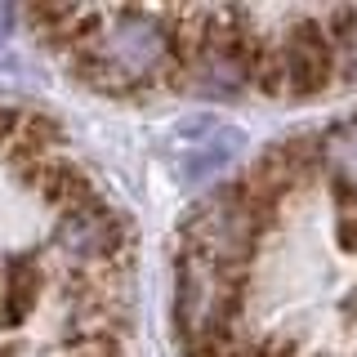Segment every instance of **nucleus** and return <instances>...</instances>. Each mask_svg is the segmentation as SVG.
I'll return each instance as SVG.
<instances>
[{
  "instance_id": "nucleus-1",
  "label": "nucleus",
  "mask_w": 357,
  "mask_h": 357,
  "mask_svg": "<svg viewBox=\"0 0 357 357\" xmlns=\"http://www.w3.org/2000/svg\"><path fill=\"white\" fill-rule=\"evenodd\" d=\"M264 228L268 223L237 197V188H223L219 197H206L183 219L188 250L210 259V264H219V268H241L255 255Z\"/></svg>"
},
{
  "instance_id": "nucleus-2",
  "label": "nucleus",
  "mask_w": 357,
  "mask_h": 357,
  "mask_svg": "<svg viewBox=\"0 0 357 357\" xmlns=\"http://www.w3.org/2000/svg\"><path fill=\"white\" fill-rule=\"evenodd\" d=\"M232 317H237V268H219L183 250L178 255V295H174V321L183 326V340L232 331Z\"/></svg>"
},
{
  "instance_id": "nucleus-3",
  "label": "nucleus",
  "mask_w": 357,
  "mask_h": 357,
  "mask_svg": "<svg viewBox=\"0 0 357 357\" xmlns=\"http://www.w3.org/2000/svg\"><path fill=\"white\" fill-rule=\"evenodd\" d=\"M286 67V94L308 98L335 85V54L321 14H286V40H277Z\"/></svg>"
},
{
  "instance_id": "nucleus-4",
  "label": "nucleus",
  "mask_w": 357,
  "mask_h": 357,
  "mask_svg": "<svg viewBox=\"0 0 357 357\" xmlns=\"http://www.w3.org/2000/svg\"><path fill=\"white\" fill-rule=\"evenodd\" d=\"M54 245H59L63 255H72V259H81V264H112L126 250V228H121V219L94 197V201L67 210L59 219Z\"/></svg>"
},
{
  "instance_id": "nucleus-5",
  "label": "nucleus",
  "mask_w": 357,
  "mask_h": 357,
  "mask_svg": "<svg viewBox=\"0 0 357 357\" xmlns=\"http://www.w3.org/2000/svg\"><path fill=\"white\" fill-rule=\"evenodd\" d=\"M40 295V268L31 255H14L5 264V277H0V321L5 326H18L31 308H36Z\"/></svg>"
},
{
  "instance_id": "nucleus-6",
  "label": "nucleus",
  "mask_w": 357,
  "mask_h": 357,
  "mask_svg": "<svg viewBox=\"0 0 357 357\" xmlns=\"http://www.w3.org/2000/svg\"><path fill=\"white\" fill-rule=\"evenodd\" d=\"M237 152H241V130L215 126L201 143H192V148L183 152L178 170H183V178H215V174H223L232 165V156H237Z\"/></svg>"
},
{
  "instance_id": "nucleus-7",
  "label": "nucleus",
  "mask_w": 357,
  "mask_h": 357,
  "mask_svg": "<svg viewBox=\"0 0 357 357\" xmlns=\"http://www.w3.org/2000/svg\"><path fill=\"white\" fill-rule=\"evenodd\" d=\"M331 54H335V76L357 81V9H326L321 14Z\"/></svg>"
},
{
  "instance_id": "nucleus-8",
  "label": "nucleus",
  "mask_w": 357,
  "mask_h": 357,
  "mask_svg": "<svg viewBox=\"0 0 357 357\" xmlns=\"http://www.w3.org/2000/svg\"><path fill=\"white\" fill-rule=\"evenodd\" d=\"M317 152L326 156L331 165H340L344 174H353L357 170V121H344V126H335V130H326L317 139ZM340 174V178H344Z\"/></svg>"
},
{
  "instance_id": "nucleus-9",
  "label": "nucleus",
  "mask_w": 357,
  "mask_h": 357,
  "mask_svg": "<svg viewBox=\"0 0 357 357\" xmlns=\"http://www.w3.org/2000/svg\"><path fill=\"white\" fill-rule=\"evenodd\" d=\"M76 357H126L121 353V344H116V335H94V340H81V344H72Z\"/></svg>"
},
{
  "instance_id": "nucleus-10",
  "label": "nucleus",
  "mask_w": 357,
  "mask_h": 357,
  "mask_svg": "<svg viewBox=\"0 0 357 357\" xmlns=\"http://www.w3.org/2000/svg\"><path fill=\"white\" fill-rule=\"evenodd\" d=\"M18 121H22V112H18V107H0V148H9V143H14Z\"/></svg>"
},
{
  "instance_id": "nucleus-11",
  "label": "nucleus",
  "mask_w": 357,
  "mask_h": 357,
  "mask_svg": "<svg viewBox=\"0 0 357 357\" xmlns=\"http://www.w3.org/2000/svg\"><path fill=\"white\" fill-rule=\"evenodd\" d=\"M9 36V9H0V40Z\"/></svg>"
}]
</instances>
